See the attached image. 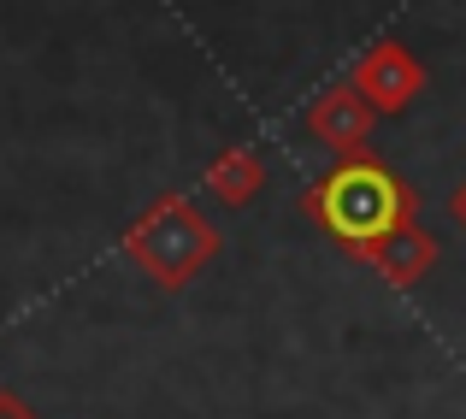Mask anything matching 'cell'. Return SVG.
I'll return each instance as SVG.
<instances>
[{"instance_id":"ba28073f","label":"cell","mask_w":466,"mask_h":419,"mask_svg":"<svg viewBox=\"0 0 466 419\" xmlns=\"http://www.w3.org/2000/svg\"><path fill=\"white\" fill-rule=\"evenodd\" d=\"M449 225H455L461 237H466V178L455 183V189H449Z\"/></svg>"},{"instance_id":"7a4b0ae2","label":"cell","mask_w":466,"mask_h":419,"mask_svg":"<svg viewBox=\"0 0 466 419\" xmlns=\"http://www.w3.org/2000/svg\"><path fill=\"white\" fill-rule=\"evenodd\" d=\"M218 249H225L218 225L195 207V195H183V189L154 195V201L125 225V261L166 295L189 290V283L218 261Z\"/></svg>"},{"instance_id":"5b68a950","label":"cell","mask_w":466,"mask_h":419,"mask_svg":"<svg viewBox=\"0 0 466 419\" xmlns=\"http://www.w3.org/2000/svg\"><path fill=\"white\" fill-rule=\"evenodd\" d=\"M437 237L420 225V219H408V225H396L390 237H378L372 249H366L360 266H372L378 278L390 283V290H413V283H425V272L437 266Z\"/></svg>"},{"instance_id":"8992f818","label":"cell","mask_w":466,"mask_h":419,"mask_svg":"<svg viewBox=\"0 0 466 419\" xmlns=\"http://www.w3.org/2000/svg\"><path fill=\"white\" fill-rule=\"evenodd\" d=\"M201 189L213 195L218 207H248L254 195L266 189V159H260V148L230 142L225 154H213V159H207V171H201Z\"/></svg>"},{"instance_id":"3957f363","label":"cell","mask_w":466,"mask_h":419,"mask_svg":"<svg viewBox=\"0 0 466 419\" xmlns=\"http://www.w3.org/2000/svg\"><path fill=\"white\" fill-rule=\"evenodd\" d=\"M349 83L366 95V107H372L378 118H396L425 95V66H420V54H413L408 42H390L384 36V42H372L349 66Z\"/></svg>"},{"instance_id":"277c9868","label":"cell","mask_w":466,"mask_h":419,"mask_svg":"<svg viewBox=\"0 0 466 419\" xmlns=\"http://www.w3.org/2000/svg\"><path fill=\"white\" fill-rule=\"evenodd\" d=\"M372 107H366V95L354 89L349 77L342 83H330V89H319L313 101H308V113H301V125H308V137L325 148V154H337V159H354V154H372Z\"/></svg>"},{"instance_id":"6da1fadb","label":"cell","mask_w":466,"mask_h":419,"mask_svg":"<svg viewBox=\"0 0 466 419\" xmlns=\"http://www.w3.org/2000/svg\"><path fill=\"white\" fill-rule=\"evenodd\" d=\"M301 213L330 249H342L349 261H366V249L378 237L420 219V195L378 154H354V159H337L313 189H301Z\"/></svg>"},{"instance_id":"52a82bcc","label":"cell","mask_w":466,"mask_h":419,"mask_svg":"<svg viewBox=\"0 0 466 419\" xmlns=\"http://www.w3.org/2000/svg\"><path fill=\"white\" fill-rule=\"evenodd\" d=\"M0 419H42V414H35L18 390H0Z\"/></svg>"}]
</instances>
